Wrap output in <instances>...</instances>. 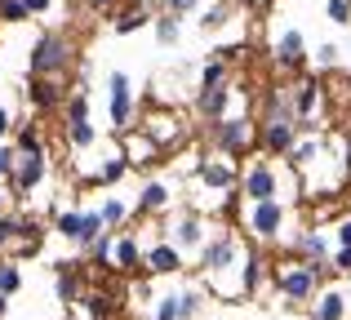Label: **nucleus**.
Listing matches in <instances>:
<instances>
[{"label": "nucleus", "instance_id": "nucleus-5", "mask_svg": "<svg viewBox=\"0 0 351 320\" xmlns=\"http://www.w3.org/2000/svg\"><path fill=\"white\" fill-rule=\"evenodd\" d=\"M107 112H112V125L116 130H129V121H134V85H129L125 71H112L107 76Z\"/></svg>", "mask_w": 351, "mask_h": 320}, {"label": "nucleus", "instance_id": "nucleus-2", "mask_svg": "<svg viewBox=\"0 0 351 320\" xmlns=\"http://www.w3.org/2000/svg\"><path fill=\"white\" fill-rule=\"evenodd\" d=\"M71 62V45L62 32H49L36 40L32 49V76H62V67Z\"/></svg>", "mask_w": 351, "mask_h": 320}, {"label": "nucleus", "instance_id": "nucleus-29", "mask_svg": "<svg viewBox=\"0 0 351 320\" xmlns=\"http://www.w3.org/2000/svg\"><path fill=\"white\" fill-rule=\"evenodd\" d=\"M98 214H103L107 227H116V223H125V218H129V205H125V200H103V209H98Z\"/></svg>", "mask_w": 351, "mask_h": 320}, {"label": "nucleus", "instance_id": "nucleus-6", "mask_svg": "<svg viewBox=\"0 0 351 320\" xmlns=\"http://www.w3.org/2000/svg\"><path fill=\"white\" fill-rule=\"evenodd\" d=\"M285 227V205L280 200H254L249 205V232L258 236V241H276Z\"/></svg>", "mask_w": 351, "mask_h": 320}, {"label": "nucleus", "instance_id": "nucleus-20", "mask_svg": "<svg viewBox=\"0 0 351 320\" xmlns=\"http://www.w3.org/2000/svg\"><path fill=\"white\" fill-rule=\"evenodd\" d=\"M53 227H58V236H67V241H76V245H80L85 209H58V214H53Z\"/></svg>", "mask_w": 351, "mask_h": 320}, {"label": "nucleus", "instance_id": "nucleus-41", "mask_svg": "<svg viewBox=\"0 0 351 320\" xmlns=\"http://www.w3.org/2000/svg\"><path fill=\"white\" fill-rule=\"evenodd\" d=\"M196 5H200V0H169V14H173V18H182V14H191Z\"/></svg>", "mask_w": 351, "mask_h": 320}, {"label": "nucleus", "instance_id": "nucleus-8", "mask_svg": "<svg viewBox=\"0 0 351 320\" xmlns=\"http://www.w3.org/2000/svg\"><path fill=\"white\" fill-rule=\"evenodd\" d=\"M276 67H285V71L307 67V40H302L298 27H285L280 32V40H276Z\"/></svg>", "mask_w": 351, "mask_h": 320}, {"label": "nucleus", "instance_id": "nucleus-15", "mask_svg": "<svg viewBox=\"0 0 351 320\" xmlns=\"http://www.w3.org/2000/svg\"><path fill=\"white\" fill-rule=\"evenodd\" d=\"M232 85H218V89H200V116L205 121H227V107H232Z\"/></svg>", "mask_w": 351, "mask_h": 320}, {"label": "nucleus", "instance_id": "nucleus-46", "mask_svg": "<svg viewBox=\"0 0 351 320\" xmlns=\"http://www.w3.org/2000/svg\"><path fill=\"white\" fill-rule=\"evenodd\" d=\"M94 5H98V9H107V5H112V0H94Z\"/></svg>", "mask_w": 351, "mask_h": 320}, {"label": "nucleus", "instance_id": "nucleus-30", "mask_svg": "<svg viewBox=\"0 0 351 320\" xmlns=\"http://www.w3.org/2000/svg\"><path fill=\"white\" fill-rule=\"evenodd\" d=\"M76 294H80V280H76V271H71V267H58V298H67V303H71Z\"/></svg>", "mask_w": 351, "mask_h": 320}, {"label": "nucleus", "instance_id": "nucleus-36", "mask_svg": "<svg viewBox=\"0 0 351 320\" xmlns=\"http://www.w3.org/2000/svg\"><path fill=\"white\" fill-rule=\"evenodd\" d=\"M338 58H343V49H338V45H320V49H316V67L320 71L338 67Z\"/></svg>", "mask_w": 351, "mask_h": 320}, {"label": "nucleus", "instance_id": "nucleus-25", "mask_svg": "<svg viewBox=\"0 0 351 320\" xmlns=\"http://www.w3.org/2000/svg\"><path fill=\"white\" fill-rule=\"evenodd\" d=\"M76 121H89V94L85 89H76L67 98V125H76Z\"/></svg>", "mask_w": 351, "mask_h": 320}, {"label": "nucleus", "instance_id": "nucleus-7", "mask_svg": "<svg viewBox=\"0 0 351 320\" xmlns=\"http://www.w3.org/2000/svg\"><path fill=\"white\" fill-rule=\"evenodd\" d=\"M245 200L254 205V200H280V178H276V164H249L245 173Z\"/></svg>", "mask_w": 351, "mask_h": 320}, {"label": "nucleus", "instance_id": "nucleus-13", "mask_svg": "<svg viewBox=\"0 0 351 320\" xmlns=\"http://www.w3.org/2000/svg\"><path fill=\"white\" fill-rule=\"evenodd\" d=\"M173 245H178V249H205V223H200V214H182L178 223H173Z\"/></svg>", "mask_w": 351, "mask_h": 320}, {"label": "nucleus", "instance_id": "nucleus-49", "mask_svg": "<svg viewBox=\"0 0 351 320\" xmlns=\"http://www.w3.org/2000/svg\"><path fill=\"white\" fill-rule=\"evenodd\" d=\"M0 5H5V0H0Z\"/></svg>", "mask_w": 351, "mask_h": 320}, {"label": "nucleus", "instance_id": "nucleus-22", "mask_svg": "<svg viewBox=\"0 0 351 320\" xmlns=\"http://www.w3.org/2000/svg\"><path fill=\"white\" fill-rule=\"evenodd\" d=\"M67 143H71V147H94V143H98L94 125H89V121H76V125H67Z\"/></svg>", "mask_w": 351, "mask_h": 320}, {"label": "nucleus", "instance_id": "nucleus-43", "mask_svg": "<svg viewBox=\"0 0 351 320\" xmlns=\"http://www.w3.org/2000/svg\"><path fill=\"white\" fill-rule=\"evenodd\" d=\"M49 5H53V0H27V14H45Z\"/></svg>", "mask_w": 351, "mask_h": 320}, {"label": "nucleus", "instance_id": "nucleus-47", "mask_svg": "<svg viewBox=\"0 0 351 320\" xmlns=\"http://www.w3.org/2000/svg\"><path fill=\"white\" fill-rule=\"evenodd\" d=\"M0 218H5V196H0Z\"/></svg>", "mask_w": 351, "mask_h": 320}, {"label": "nucleus", "instance_id": "nucleus-31", "mask_svg": "<svg viewBox=\"0 0 351 320\" xmlns=\"http://www.w3.org/2000/svg\"><path fill=\"white\" fill-rule=\"evenodd\" d=\"M325 14L334 27H347L351 23V0H325Z\"/></svg>", "mask_w": 351, "mask_h": 320}, {"label": "nucleus", "instance_id": "nucleus-42", "mask_svg": "<svg viewBox=\"0 0 351 320\" xmlns=\"http://www.w3.org/2000/svg\"><path fill=\"white\" fill-rule=\"evenodd\" d=\"M223 14H227V9H223V5H214V9L205 14V23H200V27H218V23H223Z\"/></svg>", "mask_w": 351, "mask_h": 320}, {"label": "nucleus", "instance_id": "nucleus-11", "mask_svg": "<svg viewBox=\"0 0 351 320\" xmlns=\"http://www.w3.org/2000/svg\"><path fill=\"white\" fill-rule=\"evenodd\" d=\"M298 138H302V130L293 121H267L263 125V147L271 151V156H289V151L298 147Z\"/></svg>", "mask_w": 351, "mask_h": 320}, {"label": "nucleus", "instance_id": "nucleus-14", "mask_svg": "<svg viewBox=\"0 0 351 320\" xmlns=\"http://www.w3.org/2000/svg\"><path fill=\"white\" fill-rule=\"evenodd\" d=\"M147 267L156 271V276H173V271L182 267V249L173 241H160V245H152L147 249Z\"/></svg>", "mask_w": 351, "mask_h": 320}, {"label": "nucleus", "instance_id": "nucleus-12", "mask_svg": "<svg viewBox=\"0 0 351 320\" xmlns=\"http://www.w3.org/2000/svg\"><path fill=\"white\" fill-rule=\"evenodd\" d=\"M293 254H298V262L325 267V262L334 258V245H329V236H325V232H302L298 241H293Z\"/></svg>", "mask_w": 351, "mask_h": 320}, {"label": "nucleus", "instance_id": "nucleus-18", "mask_svg": "<svg viewBox=\"0 0 351 320\" xmlns=\"http://www.w3.org/2000/svg\"><path fill=\"white\" fill-rule=\"evenodd\" d=\"M169 205V182H147L143 187V196H138V209H143V214H160V209Z\"/></svg>", "mask_w": 351, "mask_h": 320}, {"label": "nucleus", "instance_id": "nucleus-1", "mask_svg": "<svg viewBox=\"0 0 351 320\" xmlns=\"http://www.w3.org/2000/svg\"><path fill=\"white\" fill-rule=\"evenodd\" d=\"M329 276V262L325 267H311V262H289L285 271H276V285L289 303H311L320 294V280Z\"/></svg>", "mask_w": 351, "mask_h": 320}, {"label": "nucleus", "instance_id": "nucleus-28", "mask_svg": "<svg viewBox=\"0 0 351 320\" xmlns=\"http://www.w3.org/2000/svg\"><path fill=\"white\" fill-rule=\"evenodd\" d=\"M152 320H182V298H178V294L160 298V303H156V316H152Z\"/></svg>", "mask_w": 351, "mask_h": 320}, {"label": "nucleus", "instance_id": "nucleus-37", "mask_svg": "<svg viewBox=\"0 0 351 320\" xmlns=\"http://www.w3.org/2000/svg\"><path fill=\"white\" fill-rule=\"evenodd\" d=\"M85 307H89V316H94V320H107V316H112V298H103V294H89Z\"/></svg>", "mask_w": 351, "mask_h": 320}, {"label": "nucleus", "instance_id": "nucleus-23", "mask_svg": "<svg viewBox=\"0 0 351 320\" xmlns=\"http://www.w3.org/2000/svg\"><path fill=\"white\" fill-rule=\"evenodd\" d=\"M143 23H147V9H143V5H134V9H125V14H116V32H120V36L138 32Z\"/></svg>", "mask_w": 351, "mask_h": 320}, {"label": "nucleus", "instance_id": "nucleus-21", "mask_svg": "<svg viewBox=\"0 0 351 320\" xmlns=\"http://www.w3.org/2000/svg\"><path fill=\"white\" fill-rule=\"evenodd\" d=\"M32 103L36 107H53L58 103V76H36L32 80Z\"/></svg>", "mask_w": 351, "mask_h": 320}, {"label": "nucleus", "instance_id": "nucleus-45", "mask_svg": "<svg viewBox=\"0 0 351 320\" xmlns=\"http://www.w3.org/2000/svg\"><path fill=\"white\" fill-rule=\"evenodd\" d=\"M5 312H9V298H5V294H0V316H5Z\"/></svg>", "mask_w": 351, "mask_h": 320}, {"label": "nucleus", "instance_id": "nucleus-44", "mask_svg": "<svg viewBox=\"0 0 351 320\" xmlns=\"http://www.w3.org/2000/svg\"><path fill=\"white\" fill-rule=\"evenodd\" d=\"M5 134H9V112L0 107V143H5Z\"/></svg>", "mask_w": 351, "mask_h": 320}, {"label": "nucleus", "instance_id": "nucleus-27", "mask_svg": "<svg viewBox=\"0 0 351 320\" xmlns=\"http://www.w3.org/2000/svg\"><path fill=\"white\" fill-rule=\"evenodd\" d=\"M125 173H129V160H125V156H112L103 169H98V182H107V187H112V182H120Z\"/></svg>", "mask_w": 351, "mask_h": 320}, {"label": "nucleus", "instance_id": "nucleus-3", "mask_svg": "<svg viewBox=\"0 0 351 320\" xmlns=\"http://www.w3.org/2000/svg\"><path fill=\"white\" fill-rule=\"evenodd\" d=\"M320 107H325V89H320V80L316 76H302L298 85H293V125L307 134L311 125H316Z\"/></svg>", "mask_w": 351, "mask_h": 320}, {"label": "nucleus", "instance_id": "nucleus-24", "mask_svg": "<svg viewBox=\"0 0 351 320\" xmlns=\"http://www.w3.org/2000/svg\"><path fill=\"white\" fill-rule=\"evenodd\" d=\"M218 85H227V62L223 58H214L205 71H200V89H218Z\"/></svg>", "mask_w": 351, "mask_h": 320}, {"label": "nucleus", "instance_id": "nucleus-39", "mask_svg": "<svg viewBox=\"0 0 351 320\" xmlns=\"http://www.w3.org/2000/svg\"><path fill=\"white\" fill-rule=\"evenodd\" d=\"M329 267H334V271H347V276H351V249L334 245V258H329Z\"/></svg>", "mask_w": 351, "mask_h": 320}, {"label": "nucleus", "instance_id": "nucleus-35", "mask_svg": "<svg viewBox=\"0 0 351 320\" xmlns=\"http://www.w3.org/2000/svg\"><path fill=\"white\" fill-rule=\"evenodd\" d=\"M0 18H5V23H23V18H32V14H27V0H5V5H0Z\"/></svg>", "mask_w": 351, "mask_h": 320}, {"label": "nucleus", "instance_id": "nucleus-34", "mask_svg": "<svg viewBox=\"0 0 351 320\" xmlns=\"http://www.w3.org/2000/svg\"><path fill=\"white\" fill-rule=\"evenodd\" d=\"M182 320H196L200 316V303H205V298H200V289H182Z\"/></svg>", "mask_w": 351, "mask_h": 320}, {"label": "nucleus", "instance_id": "nucleus-48", "mask_svg": "<svg viewBox=\"0 0 351 320\" xmlns=\"http://www.w3.org/2000/svg\"><path fill=\"white\" fill-rule=\"evenodd\" d=\"M249 5H267V0H249Z\"/></svg>", "mask_w": 351, "mask_h": 320}, {"label": "nucleus", "instance_id": "nucleus-17", "mask_svg": "<svg viewBox=\"0 0 351 320\" xmlns=\"http://www.w3.org/2000/svg\"><path fill=\"white\" fill-rule=\"evenodd\" d=\"M196 173H200V182H205L209 191H232L236 187V169L227 160H205Z\"/></svg>", "mask_w": 351, "mask_h": 320}, {"label": "nucleus", "instance_id": "nucleus-16", "mask_svg": "<svg viewBox=\"0 0 351 320\" xmlns=\"http://www.w3.org/2000/svg\"><path fill=\"white\" fill-rule=\"evenodd\" d=\"M311 320H347V294L343 289H320L316 307H311Z\"/></svg>", "mask_w": 351, "mask_h": 320}, {"label": "nucleus", "instance_id": "nucleus-33", "mask_svg": "<svg viewBox=\"0 0 351 320\" xmlns=\"http://www.w3.org/2000/svg\"><path fill=\"white\" fill-rule=\"evenodd\" d=\"M156 40H160V45H173V40H178V18H173V14H165L160 23H156Z\"/></svg>", "mask_w": 351, "mask_h": 320}, {"label": "nucleus", "instance_id": "nucleus-26", "mask_svg": "<svg viewBox=\"0 0 351 320\" xmlns=\"http://www.w3.org/2000/svg\"><path fill=\"white\" fill-rule=\"evenodd\" d=\"M18 289H23V271L14 267V262H0V294H18Z\"/></svg>", "mask_w": 351, "mask_h": 320}, {"label": "nucleus", "instance_id": "nucleus-32", "mask_svg": "<svg viewBox=\"0 0 351 320\" xmlns=\"http://www.w3.org/2000/svg\"><path fill=\"white\" fill-rule=\"evenodd\" d=\"M89 254H94V262H112V254H116V236H98L94 245H89Z\"/></svg>", "mask_w": 351, "mask_h": 320}, {"label": "nucleus", "instance_id": "nucleus-9", "mask_svg": "<svg viewBox=\"0 0 351 320\" xmlns=\"http://www.w3.org/2000/svg\"><path fill=\"white\" fill-rule=\"evenodd\" d=\"M214 143L223 156H240V151L254 143V125L249 121H218L214 125Z\"/></svg>", "mask_w": 351, "mask_h": 320}, {"label": "nucleus", "instance_id": "nucleus-4", "mask_svg": "<svg viewBox=\"0 0 351 320\" xmlns=\"http://www.w3.org/2000/svg\"><path fill=\"white\" fill-rule=\"evenodd\" d=\"M240 262V241L232 232H223V236H214V241L200 249V267H205V276H223V271H232Z\"/></svg>", "mask_w": 351, "mask_h": 320}, {"label": "nucleus", "instance_id": "nucleus-38", "mask_svg": "<svg viewBox=\"0 0 351 320\" xmlns=\"http://www.w3.org/2000/svg\"><path fill=\"white\" fill-rule=\"evenodd\" d=\"M14 169H18V147L0 143V178H14Z\"/></svg>", "mask_w": 351, "mask_h": 320}, {"label": "nucleus", "instance_id": "nucleus-40", "mask_svg": "<svg viewBox=\"0 0 351 320\" xmlns=\"http://www.w3.org/2000/svg\"><path fill=\"white\" fill-rule=\"evenodd\" d=\"M334 245H343V249H351V218H343V223L334 227Z\"/></svg>", "mask_w": 351, "mask_h": 320}, {"label": "nucleus", "instance_id": "nucleus-10", "mask_svg": "<svg viewBox=\"0 0 351 320\" xmlns=\"http://www.w3.org/2000/svg\"><path fill=\"white\" fill-rule=\"evenodd\" d=\"M49 173V160H45V147L40 151H18V169H14V187L23 191H36L40 187V178Z\"/></svg>", "mask_w": 351, "mask_h": 320}, {"label": "nucleus", "instance_id": "nucleus-19", "mask_svg": "<svg viewBox=\"0 0 351 320\" xmlns=\"http://www.w3.org/2000/svg\"><path fill=\"white\" fill-rule=\"evenodd\" d=\"M112 262H116L120 271H134L138 262H143V249H138L134 236H116V254H112Z\"/></svg>", "mask_w": 351, "mask_h": 320}]
</instances>
